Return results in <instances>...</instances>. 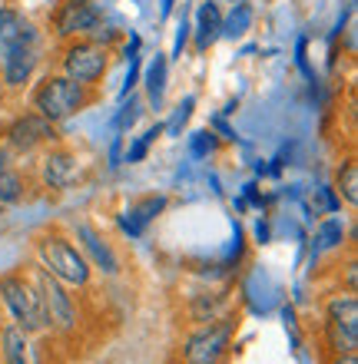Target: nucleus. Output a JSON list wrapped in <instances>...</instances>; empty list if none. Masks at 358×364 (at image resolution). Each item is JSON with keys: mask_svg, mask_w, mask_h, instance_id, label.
Returning a JSON list of instances; mask_svg holds the SVG:
<instances>
[{"mask_svg": "<svg viewBox=\"0 0 358 364\" xmlns=\"http://www.w3.org/2000/svg\"><path fill=\"white\" fill-rule=\"evenodd\" d=\"M0 301L7 308L14 325H20L27 335H43L47 331V315H43V301L33 285V278L23 272H4L0 275Z\"/></svg>", "mask_w": 358, "mask_h": 364, "instance_id": "nucleus-3", "label": "nucleus"}, {"mask_svg": "<svg viewBox=\"0 0 358 364\" xmlns=\"http://www.w3.org/2000/svg\"><path fill=\"white\" fill-rule=\"evenodd\" d=\"M193 109H196V96H186V100H179V103H176V109H173V116H169V119L163 123V133L183 136V126L189 123Z\"/></svg>", "mask_w": 358, "mask_h": 364, "instance_id": "nucleus-24", "label": "nucleus"}, {"mask_svg": "<svg viewBox=\"0 0 358 364\" xmlns=\"http://www.w3.org/2000/svg\"><path fill=\"white\" fill-rule=\"evenodd\" d=\"M136 83H139V57L130 60V70H126V80H123V100L133 93Z\"/></svg>", "mask_w": 358, "mask_h": 364, "instance_id": "nucleus-27", "label": "nucleus"}, {"mask_svg": "<svg viewBox=\"0 0 358 364\" xmlns=\"http://www.w3.org/2000/svg\"><path fill=\"white\" fill-rule=\"evenodd\" d=\"M80 176H83V163H80V156L73 149L53 146L40 159V182L47 189H70Z\"/></svg>", "mask_w": 358, "mask_h": 364, "instance_id": "nucleus-10", "label": "nucleus"}, {"mask_svg": "<svg viewBox=\"0 0 358 364\" xmlns=\"http://www.w3.org/2000/svg\"><path fill=\"white\" fill-rule=\"evenodd\" d=\"M33 285H37L40 291V301H43V315H47V331H60V335H70V331H77V301H73V295H70V288L63 285V282H57L53 275H47V272L33 269Z\"/></svg>", "mask_w": 358, "mask_h": 364, "instance_id": "nucleus-6", "label": "nucleus"}, {"mask_svg": "<svg viewBox=\"0 0 358 364\" xmlns=\"http://www.w3.org/2000/svg\"><path fill=\"white\" fill-rule=\"evenodd\" d=\"M110 166L117 169V166H123V139H113V146H110Z\"/></svg>", "mask_w": 358, "mask_h": 364, "instance_id": "nucleus-29", "label": "nucleus"}, {"mask_svg": "<svg viewBox=\"0 0 358 364\" xmlns=\"http://www.w3.org/2000/svg\"><path fill=\"white\" fill-rule=\"evenodd\" d=\"M229 4H246V0H229Z\"/></svg>", "mask_w": 358, "mask_h": 364, "instance_id": "nucleus-37", "label": "nucleus"}, {"mask_svg": "<svg viewBox=\"0 0 358 364\" xmlns=\"http://www.w3.org/2000/svg\"><path fill=\"white\" fill-rule=\"evenodd\" d=\"M37 40L40 30L20 10L0 7V47H7V43H37Z\"/></svg>", "mask_w": 358, "mask_h": 364, "instance_id": "nucleus-16", "label": "nucleus"}, {"mask_svg": "<svg viewBox=\"0 0 358 364\" xmlns=\"http://www.w3.org/2000/svg\"><path fill=\"white\" fill-rule=\"evenodd\" d=\"M252 20H256V10L249 4H233L229 14H223V33L219 40H239L252 30Z\"/></svg>", "mask_w": 358, "mask_h": 364, "instance_id": "nucleus-19", "label": "nucleus"}, {"mask_svg": "<svg viewBox=\"0 0 358 364\" xmlns=\"http://www.w3.org/2000/svg\"><path fill=\"white\" fill-rule=\"evenodd\" d=\"M163 136V123H156V126H149L143 136H136L133 143L126 146V153H123V163H130V166H136V163H143L146 159V153H149V146L156 143Z\"/></svg>", "mask_w": 358, "mask_h": 364, "instance_id": "nucleus-22", "label": "nucleus"}, {"mask_svg": "<svg viewBox=\"0 0 358 364\" xmlns=\"http://www.w3.org/2000/svg\"><path fill=\"white\" fill-rule=\"evenodd\" d=\"M186 43H189V17L183 14V20H179V27H176V43H173V60L183 57Z\"/></svg>", "mask_w": 358, "mask_h": 364, "instance_id": "nucleus-26", "label": "nucleus"}, {"mask_svg": "<svg viewBox=\"0 0 358 364\" xmlns=\"http://www.w3.org/2000/svg\"><path fill=\"white\" fill-rule=\"evenodd\" d=\"M73 235H77V249L83 252V259L90 262V269L103 272V275H110V278L120 275V255L90 222H77V225H73Z\"/></svg>", "mask_w": 358, "mask_h": 364, "instance_id": "nucleus-11", "label": "nucleus"}, {"mask_svg": "<svg viewBox=\"0 0 358 364\" xmlns=\"http://www.w3.org/2000/svg\"><path fill=\"white\" fill-rule=\"evenodd\" d=\"M349 291H355V262H349Z\"/></svg>", "mask_w": 358, "mask_h": 364, "instance_id": "nucleus-35", "label": "nucleus"}, {"mask_svg": "<svg viewBox=\"0 0 358 364\" xmlns=\"http://www.w3.org/2000/svg\"><path fill=\"white\" fill-rule=\"evenodd\" d=\"M10 166H14V163H10V149H0V176L7 173Z\"/></svg>", "mask_w": 358, "mask_h": 364, "instance_id": "nucleus-34", "label": "nucleus"}, {"mask_svg": "<svg viewBox=\"0 0 358 364\" xmlns=\"http://www.w3.org/2000/svg\"><path fill=\"white\" fill-rule=\"evenodd\" d=\"M325 341H329L332 355L358 351V298H355V291L329 298V305H325Z\"/></svg>", "mask_w": 358, "mask_h": 364, "instance_id": "nucleus-7", "label": "nucleus"}, {"mask_svg": "<svg viewBox=\"0 0 358 364\" xmlns=\"http://www.w3.org/2000/svg\"><path fill=\"white\" fill-rule=\"evenodd\" d=\"M50 143H57V126L50 123V119H43V116H37L33 109L17 116L7 129V146L14 153L27 156V153H37V149H43V146H50Z\"/></svg>", "mask_w": 358, "mask_h": 364, "instance_id": "nucleus-9", "label": "nucleus"}, {"mask_svg": "<svg viewBox=\"0 0 358 364\" xmlns=\"http://www.w3.org/2000/svg\"><path fill=\"white\" fill-rule=\"evenodd\" d=\"M37 63H40L37 43H7V47H4V60H0L4 83H7L10 90L27 87L30 80H33V73H37Z\"/></svg>", "mask_w": 358, "mask_h": 364, "instance_id": "nucleus-12", "label": "nucleus"}, {"mask_svg": "<svg viewBox=\"0 0 358 364\" xmlns=\"http://www.w3.org/2000/svg\"><path fill=\"white\" fill-rule=\"evenodd\" d=\"M33 335H27L20 325L7 321L0 325V361L4 364H33Z\"/></svg>", "mask_w": 358, "mask_h": 364, "instance_id": "nucleus-15", "label": "nucleus"}, {"mask_svg": "<svg viewBox=\"0 0 358 364\" xmlns=\"http://www.w3.org/2000/svg\"><path fill=\"white\" fill-rule=\"evenodd\" d=\"M345 235H349L345 219H339V215L322 219L319 225H315V235H312V262L322 259V255H329V252H335V249H342V245H345Z\"/></svg>", "mask_w": 358, "mask_h": 364, "instance_id": "nucleus-17", "label": "nucleus"}, {"mask_svg": "<svg viewBox=\"0 0 358 364\" xmlns=\"http://www.w3.org/2000/svg\"><path fill=\"white\" fill-rule=\"evenodd\" d=\"M166 73H169V60L163 53H156L153 63L146 67V77H143V87L146 96H149V106H163V96H166Z\"/></svg>", "mask_w": 358, "mask_h": 364, "instance_id": "nucleus-18", "label": "nucleus"}, {"mask_svg": "<svg viewBox=\"0 0 358 364\" xmlns=\"http://www.w3.org/2000/svg\"><path fill=\"white\" fill-rule=\"evenodd\" d=\"M176 4H179V0H163V17H169V14H173Z\"/></svg>", "mask_w": 358, "mask_h": 364, "instance_id": "nucleus-36", "label": "nucleus"}, {"mask_svg": "<svg viewBox=\"0 0 358 364\" xmlns=\"http://www.w3.org/2000/svg\"><path fill=\"white\" fill-rule=\"evenodd\" d=\"M216 149H219V136H216L209 126L189 133V156H193V159H209Z\"/></svg>", "mask_w": 358, "mask_h": 364, "instance_id": "nucleus-23", "label": "nucleus"}, {"mask_svg": "<svg viewBox=\"0 0 358 364\" xmlns=\"http://www.w3.org/2000/svg\"><path fill=\"white\" fill-rule=\"evenodd\" d=\"M256 242H259V245H265V242H269V219H265V215L256 222Z\"/></svg>", "mask_w": 358, "mask_h": 364, "instance_id": "nucleus-31", "label": "nucleus"}, {"mask_svg": "<svg viewBox=\"0 0 358 364\" xmlns=\"http://www.w3.org/2000/svg\"><path fill=\"white\" fill-rule=\"evenodd\" d=\"M209 129H213V133H219V139H226V143H236V129L226 123L223 116H216L213 123H209Z\"/></svg>", "mask_w": 358, "mask_h": 364, "instance_id": "nucleus-28", "label": "nucleus"}, {"mask_svg": "<svg viewBox=\"0 0 358 364\" xmlns=\"http://www.w3.org/2000/svg\"><path fill=\"white\" fill-rule=\"evenodd\" d=\"M236 328H239L236 315H219V318L203 321L179 345L183 364H223V358L229 355V345H233Z\"/></svg>", "mask_w": 358, "mask_h": 364, "instance_id": "nucleus-4", "label": "nucleus"}, {"mask_svg": "<svg viewBox=\"0 0 358 364\" xmlns=\"http://www.w3.org/2000/svg\"><path fill=\"white\" fill-rule=\"evenodd\" d=\"M219 33H223V10L216 0H203L196 7V20L189 23V37H196V50L206 53L219 40Z\"/></svg>", "mask_w": 358, "mask_h": 364, "instance_id": "nucleus-14", "label": "nucleus"}, {"mask_svg": "<svg viewBox=\"0 0 358 364\" xmlns=\"http://www.w3.org/2000/svg\"><path fill=\"white\" fill-rule=\"evenodd\" d=\"M100 27H103V14L93 0H63L53 14V33L63 43L77 37H90Z\"/></svg>", "mask_w": 358, "mask_h": 364, "instance_id": "nucleus-8", "label": "nucleus"}, {"mask_svg": "<svg viewBox=\"0 0 358 364\" xmlns=\"http://www.w3.org/2000/svg\"><path fill=\"white\" fill-rule=\"evenodd\" d=\"M166 205H169V199H166L163 192H159V196L153 192V196H143V199H136L130 209H123V212L117 215L120 232H123V235H130V239H139V235H143V232L149 229V225H153V222L166 212Z\"/></svg>", "mask_w": 358, "mask_h": 364, "instance_id": "nucleus-13", "label": "nucleus"}, {"mask_svg": "<svg viewBox=\"0 0 358 364\" xmlns=\"http://www.w3.org/2000/svg\"><path fill=\"white\" fill-rule=\"evenodd\" d=\"M107 70H110V50L93 43L90 37L67 40L63 50H60V73L83 83V87L97 90L103 83V77H107Z\"/></svg>", "mask_w": 358, "mask_h": 364, "instance_id": "nucleus-5", "label": "nucleus"}, {"mask_svg": "<svg viewBox=\"0 0 358 364\" xmlns=\"http://www.w3.org/2000/svg\"><path fill=\"white\" fill-rule=\"evenodd\" d=\"M242 199L262 209V196H259V186H256V182H246V196H242Z\"/></svg>", "mask_w": 358, "mask_h": 364, "instance_id": "nucleus-30", "label": "nucleus"}, {"mask_svg": "<svg viewBox=\"0 0 358 364\" xmlns=\"http://www.w3.org/2000/svg\"><path fill=\"white\" fill-rule=\"evenodd\" d=\"M329 364H358V351H342V355H332Z\"/></svg>", "mask_w": 358, "mask_h": 364, "instance_id": "nucleus-32", "label": "nucleus"}, {"mask_svg": "<svg viewBox=\"0 0 358 364\" xmlns=\"http://www.w3.org/2000/svg\"><path fill=\"white\" fill-rule=\"evenodd\" d=\"M0 219H4V205H0Z\"/></svg>", "mask_w": 358, "mask_h": 364, "instance_id": "nucleus-38", "label": "nucleus"}, {"mask_svg": "<svg viewBox=\"0 0 358 364\" xmlns=\"http://www.w3.org/2000/svg\"><path fill=\"white\" fill-rule=\"evenodd\" d=\"M93 100H97L93 87H83V83L63 77V73H47V77L33 87L30 106H33V113L37 116L50 119L53 126H60L63 119L77 116L80 109H87Z\"/></svg>", "mask_w": 358, "mask_h": 364, "instance_id": "nucleus-1", "label": "nucleus"}, {"mask_svg": "<svg viewBox=\"0 0 358 364\" xmlns=\"http://www.w3.org/2000/svg\"><path fill=\"white\" fill-rule=\"evenodd\" d=\"M123 57H126V60L139 57V37H136V33H130V43L123 47Z\"/></svg>", "mask_w": 358, "mask_h": 364, "instance_id": "nucleus-33", "label": "nucleus"}, {"mask_svg": "<svg viewBox=\"0 0 358 364\" xmlns=\"http://www.w3.org/2000/svg\"><path fill=\"white\" fill-rule=\"evenodd\" d=\"M335 192H339V199H345L355 209L358 205V163L355 159H345L339 166V176H335Z\"/></svg>", "mask_w": 358, "mask_h": 364, "instance_id": "nucleus-20", "label": "nucleus"}, {"mask_svg": "<svg viewBox=\"0 0 358 364\" xmlns=\"http://www.w3.org/2000/svg\"><path fill=\"white\" fill-rule=\"evenodd\" d=\"M37 265L67 288H87L93 269L77 249V242L63 235V232H43L37 235Z\"/></svg>", "mask_w": 358, "mask_h": 364, "instance_id": "nucleus-2", "label": "nucleus"}, {"mask_svg": "<svg viewBox=\"0 0 358 364\" xmlns=\"http://www.w3.org/2000/svg\"><path fill=\"white\" fill-rule=\"evenodd\" d=\"M139 113H143V106H139V100H136V96H130V103H123V109L117 113V129H120V133H126V129H133L136 119H139Z\"/></svg>", "mask_w": 358, "mask_h": 364, "instance_id": "nucleus-25", "label": "nucleus"}, {"mask_svg": "<svg viewBox=\"0 0 358 364\" xmlns=\"http://www.w3.org/2000/svg\"><path fill=\"white\" fill-rule=\"evenodd\" d=\"M23 196H27V182H23V176L10 166L7 173L0 176V205H4V209H7V205H17Z\"/></svg>", "mask_w": 358, "mask_h": 364, "instance_id": "nucleus-21", "label": "nucleus"}]
</instances>
